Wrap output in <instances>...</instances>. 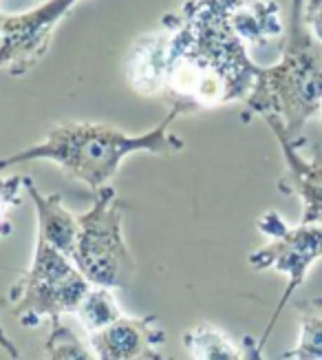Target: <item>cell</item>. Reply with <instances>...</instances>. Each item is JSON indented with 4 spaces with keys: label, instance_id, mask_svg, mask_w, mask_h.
<instances>
[{
    "label": "cell",
    "instance_id": "obj_1",
    "mask_svg": "<svg viewBox=\"0 0 322 360\" xmlns=\"http://www.w3.org/2000/svg\"><path fill=\"white\" fill-rule=\"evenodd\" d=\"M241 0H186L166 13L168 77L163 100L179 115L245 102L260 67L232 27Z\"/></svg>",
    "mask_w": 322,
    "mask_h": 360
},
{
    "label": "cell",
    "instance_id": "obj_2",
    "mask_svg": "<svg viewBox=\"0 0 322 360\" xmlns=\"http://www.w3.org/2000/svg\"><path fill=\"white\" fill-rule=\"evenodd\" d=\"M179 113L168 108L157 127L142 135L126 133L111 124L65 122L53 127L42 142L0 160V170L27 162H53L95 195L109 186L130 155H173L186 148V142L170 131Z\"/></svg>",
    "mask_w": 322,
    "mask_h": 360
},
{
    "label": "cell",
    "instance_id": "obj_3",
    "mask_svg": "<svg viewBox=\"0 0 322 360\" xmlns=\"http://www.w3.org/2000/svg\"><path fill=\"white\" fill-rule=\"evenodd\" d=\"M302 9L304 0H291L281 60L260 67L256 84L243 102L245 120L258 115L276 122L289 139H300L307 122L322 108V44L307 29Z\"/></svg>",
    "mask_w": 322,
    "mask_h": 360
},
{
    "label": "cell",
    "instance_id": "obj_4",
    "mask_svg": "<svg viewBox=\"0 0 322 360\" xmlns=\"http://www.w3.org/2000/svg\"><path fill=\"white\" fill-rule=\"evenodd\" d=\"M80 232L71 261L95 288L124 290L133 283L137 263L124 239V203L115 188L106 186L95 193L88 212L80 214Z\"/></svg>",
    "mask_w": 322,
    "mask_h": 360
},
{
    "label": "cell",
    "instance_id": "obj_5",
    "mask_svg": "<svg viewBox=\"0 0 322 360\" xmlns=\"http://www.w3.org/2000/svg\"><path fill=\"white\" fill-rule=\"evenodd\" d=\"M88 290L90 283L73 261L38 239L32 265L9 288L7 303L22 327H38L42 321L75 314Z\"/></svg>",
    "mask_w": 322,
    "mask_h": 360
},
{
    "label": "cell",
    "instance_id": "obj_6",
    "mask_svg": "<svg viewBox=\"0 0 322 360\" xmlns=\"http://www.w3.org/2000/svg\"><path fill=\"white\" fill-rule=\"evenodd\" d=\"M256 228L260 234H265L269 243L254 250L248 257L250 268L256 272L274 270L287 276L285 292L281 296L279 305H276L269 323L265 325L263 336L258 340L260 347L265 349L267 340L274 332L276 323H279L281 314L285 311V307L294 299V294L302 288L311 265L322 259V226H309V224L289 226L279 212L269 210L258 219Z\"/></svg>",
    "mask_w": 322,
    "mask_h": 360
},
{
    "label": "cell",
    "instance_id": "obj_7",
    "mask_svg": "<svg viewBox=\"0 0 322 360\" xmlns=\"http://www.w3.org/2000/svg\"><path fill=\"white\" fill-rule=\"evenodd\" d=\"M78 0H47L22 13H3L0 22V69L22 77L47 56L55 27Z\"/></svg>",
    "mask_w": 322,
    "mask_h": 360
},
{
    "label": "cell",
    "instance_id": "obj_8",
    "mask_svg": "<svg viewBox=\"0 0 322 360\" xmlns=\"http://www.w3.org/2000/svg\"><path fill=\"white\" fill-rule=\"evenodd\" d=\"M283 150L285 173L279 179L283 195H296L302 203L300 224L322 226V146L304 137L289 139L276 122H265Z\"/></svg>",
    "mask_w": 322,
    "mask_h": 360
},
{
    "label": "cell",
    "instance_id": "obj_9",
    "mask_svg": "<svg viewBox=\"0 0 322 360\" xmlns=\"http://www.w3.org/2000/svg\"><path fill=\"white\" fill-rule=\"evenodd\" d=\"M166 332L155 314L121 316L109 327L88 334V347L98 360H173L163 354Z\"/></svg>",
    "mask_w": 322,
    "mask_h": 360
},
{
    "label": "cell",
    "instance_id": "obj_10",
    "mask_svg": "<svg viewBox=\"0 0 322 360\" xmlns=\"http://www.w3.org/2000/svg\"><path fill=\"white\" fill-rule=\"evenodd\" d=\"M124 77L144 98L163 96L168 77V31L163 25L133 42L124 58Z\"/></svg>",
    "mask_w": 322,
    "mask_h": 360
},
{
    "label": "cell",
    "instance_id": "obj_11",
    "mask_svg": "<svg viewBox=\"0 0 322 360\" xmlns=\"http://www.w3.org/2000/svg\"><path fill=\"white\" fill-rule=\"evenodd\" d=\"M25 191L32 197L38 217V239L47 241L55 250L71 259L75 239L80 232V219L67 210L62 197L55 195H42L32 177H25Z\"/></svg>",
    "mask_w": 322,
    "mask_h": 360
},
{
    "label": "cell",
    "instance_id": "obj_12",
    "mask_svg": "<svg viewBox=\"0 0 322 360\" xmlns=\"http://www.w3.org/2000/svg\"><path fill=\"white\" fill-rule=\"evenodd\" d=\"M232 27L245 46H267L287 36L281 5L276 0H241L232 15Z\"/></svg>",
    "mask_w": 322,
    "mask_h": 360
},
{
    "label": "cell",
    "instance_id": "obj_13",
    "mask_svg": "<svg viewBox=\"0 0 322 360\" xmlns=\"http://www.w3.org/2000/svg\"><path fill=\"white\" fill-rule=\"evenodd\" d=\"M183 347L192 360H241L243 345L229 338L221 327L212 323H199L183 334Z\"/></svg>",
    "mask_w": 322,
    "mask_h": 360
},
{
    "label": "cell",
    "instance_id": "obj_14",
    "mask_svg": "<svg viewBox=\"0 0 322 360\" xmlns=\"http://www.w3.org/2000/svg\"><path fill=\"white\" fill-rule=\"evenodd\" d=\"M296 311L300 316L298 342L279 360H322V296L298 301Z\"/></svg>",
    "mask_w": 322,
    "mask_h": 360
},
{
    "label": "cell",
    "instance_id": "obj_15",
    "mask_svg": "<svg viewBox=\"0 0 322 360\" xmlns=\"http://www.w3.org/2000/svg\"><path fill=\"white\" fill-rule=\"evenodd\" d=\"M75 316L82 323V327L88 334H95L104 327H109L111 323H115L117 319H121V309L113 296V290L109 288H95L90 285V290L86 292V296L82 299Z\"/></svg>",
    "mask_w": 322,
    "mask_h": 360
},
{
    "label": "cell",
    "instance_id": "obj_16",
    "mask_svg": "<svg viewBox=\"0 0 322 360\" xmlns=\"http://www.w3.org/2000/svg\"><path fill=\"white\" fill-rule=\"evenodd\" d=\"M44 360H98L88 345L75 336L62 319L51 321V332L44 342Z\"/></svg>",
    "mask_w": 322,
    "mask_h": 360
},
{
    "label": "cell",
    "instance_id": "obj_17",
    "mask_svg": "<svg viewBox=\"0 0 322 360\" xmlns=\"http://www.w3.org/2000/svg\"><path fill=\"white\" fill-rule=\"evenodd\" d=\"M25 191V175H7L0 177V239L9 237L13 232L11 210L20 206Z\"/></svg>",
    "mask_w": 322,
    "mask_h": 360
},
{
    "label": "cell",
    "instance_id": "obj_18",
    "mask_svg": "<svg viewBox=\"0 0 322 360\" xmlns=\"http://www.w3.org/2000/svg\"><path fill=\"white\" fill-rule=\"evenodd\" d=\"M241 345H243V358L241 360H265L263 358V347L254 336H243L241 338Z\"/></svg>",
    "mask_w": 322,
    "mask_h": 360
},
{
    "label": "cell",
    "instance_id": "obj_19",
    "mask_svg": "<svg viewBox=\"0 0 322 360\" xmlns=\"http://www.w3.org/2000/svg\"><path fill=\"white\" fill-rule=\"evenodd\" d=\"M0 347H3V352H5L11 360H18V358H20V352H18V347H16V342H13V340L7 336L3 323H0Z\"/></svg>",
    "mask_w": 322,
    "mask_h": 360
},
{
    "label": "cell",
    "instance_id": "obj_20",
    "mask_svg": "<svg viewBox=\"0 0 322 360\" xmlns=\"http://www.w3.org/2000/svg\"><path fill=\"white\" fill-rule=\"evenodd\" d=\"M318 117H320V127H322V108H320V115Z\"/></svg>",
    "mask_w": 322,
    "mask_h": 360
},
{
    "label": "cell",
    "instance_id": "obj_21",
    "mask_svg": "<svg viewBox=\"0 0 322 360\" xmlns=\"http://www.w3.org/2000/svg\"><path fill=\"white\" fill-rule=\"evenodd\" d=\"M0 22H3V11H0Z\"/></svg>",
    "mask_w": 322,
    "mask_h": 360
}]
</instances>
